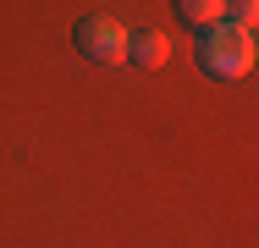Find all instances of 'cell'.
<instances>
[{
    "mask_svg": "<svg viewBox=\"0 0 259 248\" xmlns=\"http://www.w3.org/2000/svg\"><path fill=\"white\" fill-rule=\"evenodd\" d=\"M199 66H204L209 77H248L254 72V33L248 28H237V22H209L204 33H199Z\"/></svg>",
    "mask_w": 259,
    "mask_h": 248,
    "instance_id": "6da1fadb",
    "label": "cell"
},
{
    "mask_svg": "<svg viewBox=\"0 0 259 248\" xmlns=\"http://www.w3.org/2000/svg\"><path fill=\"white\" fill-rule=\"evenodd\" d=\"M77 50L100 66H121L127 61V28L116 17H83L77 22Z\"/></svg>",
    "mask_w": 259,
    "mask_h": 248,
    "instance_id": "7a4b0ae2",
    "label": "cell"
},
{
    "mask_svg": "<svg viewBox=\"0 0 259 248\" xmlns=\"http://www.w3.org/2000/svg\"><path fill=\"white\" fill-rule=\"evenodd\" d=\"M165 55H171L165 33H138V39H127V61H133L138 72H155V66H165Z\"/></svg>",
    "mask_w": 259,
    "mask_h": 248,
    "instance_id": "3957f363",
    "label": "cell"
},
{
    "mask_svg": "<svg viewBox=\"0 0 259 248\" xmlns=\"http://www.w3.org/2000/svg\"><path fill=\"white\" fill-rule=\"evenodd\" d=\"M171 6H177V17L188 28H209V22L226 17V0H171Z\"/></svg>",
    "mask_w": 259,
    "mask_h": 248,
    "instance_id": "277c9868",
    "label": "cell"
},
{
    "mask_svg": "<svg viewBox=\"0 0 259 248\" xmlns=\"http://www.w3.org/2000/svg\"><path fill=\"white\" fill-rule=\"evenodd\" d=\"M232 6V22L237 28H254V17H259V0H226Z\"/></svg>",
    "mask_w": 259,
    "mask_h": 248,
    "instance_id": "5b68a950",
    "label": "cell"
}]
</instances>
